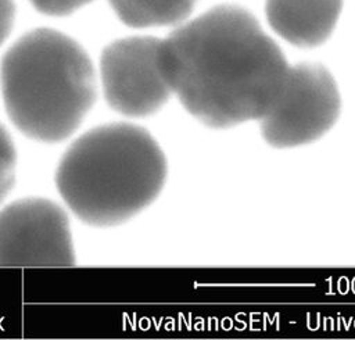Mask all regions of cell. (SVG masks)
Segmentation results:
<instances>
[{"label":"cell","mask_w":355,"mask_h":340,"mask_svg":"<svg viewBox=\"0 0 355 340\" xmlns=\"http://www.w3.org/2000/svg\"><path fill=\"white\" fill-rule=\"evenodd\" d=\"M158 65L172 96L215 129L265 117L290 68L257 18L233 4L214 7L161 39Z\"/></svg>","instance_id":"6da1fadb"},{"label":"cell","mask_w":355,"mask_h":340,"mask_svg":"<svg viewBox=\"0 0 355 340\" xmlns=\"http://www.w3.org/2000/svg\"><path fill=\"white\" fill-rule=\"evenodd\" d=\"M166 176L165 154L147 129L111 122L85 132L69 144L54 180L78 219L108 228L147 208L161 193Z\"/></svg>","instance_id":"7a4b0ae2"},{"label":"cell","mask_w":355,"mask_h":340,"mask_svg":"<svg viewBox=\"0 0 355 340\" xmlns=\"http://www.w3.org/2000/svg\"><path fill=\"white\" fill-rule=\"evenodd\" d=\"M6 112L26 137L68 139L97 100V79L86 50L71 36L36 28L19 36L0 62Z\"/></svg>","instance_id":"3957f363"},{"label":"cell","mask_w":355,"mask_h":340,"mask_svg":"<svg viewBox=\"0 0 355 340\" xmlns=\"http://www.w3.org/2000/svg\"><path fill=\"white\" fill-rule=\"evenodd\" d=\"M341 111V97L331 74L320 64L288 68L272 108L259 119L262 137L273 147L312 143L329 132Z\"/></svg>","instance_id":"277c9868"},{"label":"cell","mask_w":355,"mask_h":340,"mask_svg":"<svg viewBox=\"0 0 355 340\" xmlns=\"http://www.w3.org/2000/svg\"><path fill=\"white\" fill-rule=\"evenodd\" d=\"M69 218L57 203L26 197L0 210V266H73Z\"/></svg>","instance_id":"5b68a950"},{"label":"cell","mask_w":355,"mask_h":340,"mask_svg":"<svg viewBox=\"0 0 355 340\" xmlns=\"http://www.w3.org/2000/svg\"><path fill=\"white\" fill-rule=\"evenodd\" d=\"M158 37L129 36L108 43L100 56V76L107 104L129 118L159 111L171 99L158 65Z\"/></svg>","instance_id":"8992f818"},{"label":"cell","mask_w":355,"mask_h":340,"mask_svg":"<svg viewBox=\"0 0 355 340\" xmlns=\"http://www.w3.org/2000/svg\"><path fill=\"white\" fill-rule=\"evenodd\" d=\"M343 0H266L270 28L297 47H316L333 33Z\"/></svg>","instance_id":"52a82bcc"},{"label":"cell","mask_w":355,"mask_h":340,"mask_svg":"<svg viewBox=\"0 0 355 340\" xmlns=\"http://www.w3.org/2000/svg\"><path fill=\"white\" fill-rule=\"evenodd\" d=\"M116 17L130 28L183 24L197 0H108Z\"/></svg>","instance_id":"ba28073f"},{"label":"cell","mask_w":355,"mask_h":340,"mask_svg":"<svg viewBox=\"0 0 355 340\" xmlns=\"http://www.w3.org/2000/svg\"><path fill=\"white\" fill-rule=\"evenodd\" d=\"M17 151L11 135L0 124V203L12 190L15 183Z\"/></svg>","instance_id":"9c48e42d"},{"label":"cell","mask_w":355,"mask_h":340,"mask_svg":"<svg viewBox=\"0 0 355 340\" xmlns=\"http://www.w3.org/2000/svg\"><path fill=\"white\" fill-rule=\"evenodd\" d=\"M92 1L93 0H29L36 11L50 17L69 15Z\"/></svg>","instance_id":"30bf717a"},{"label":"cell","mask_w":355,"mask_h":340,"mask_svg":"<svg viewBox=\"0 0 355 340\" xmlns=\"http://www.w3.org/2000/svg\"><path fill=\"white\" fill-rule=\"evenodd\" d=\"M15 19L14 0H0V46L10 36Z\"/></svg>","instance_id":"8fae6325"}]
</instances>
